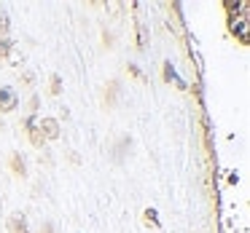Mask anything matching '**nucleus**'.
Returning <instances> with one entry per match:
<instances>
[{"label": "nucleus", "instance_id": "9", "mask_svg": "<svg viewBox=\"0 0 250 233\" xmlns=\"http://www.w3.org/2000/svg\"><path fill=\"white\" fill-rule=\"evenodd\" d=\"M22 83H27V86H33V83H35V72H22Z\"/></svg>", "mask_w": 250, "mask_h": 233}, {"label": "nucleus", "instance_id": "1", "mask_svg": "<svg viewBox=\"0 0 250 233\" xmlns=\"http://www.w3.org/2000/svg\"><path fill=\"white\" fill-rule=\"evenodd\" d=\"M38 134H41V140H43V142L60 140V134H62L60 118H51V115H41V118H38Z\"/></svg>", "mask_w": 250, "mask_h": 233}, {"label": "nucleus", "instance_id": "5", "mask_svg": "<svg viewBox=\"0 0 250 233\" xmlns=\"http://www.w3.org/2000/svg\"><path fill=\"white\" fill-rule=\"evenodd\" d=\"M62 86H65V83H62V75H60V72H54V75H51V81H49V94H51V97H60Z\"/></svg>", "mask_w": 250, "mask_h": 233}, {"label": "nucleus", "instance_id": "7", "mask_svg": "<svg viewBox=\"0 0 250 233\" xmlns=\"http://www.w3.org/2000/svg\"><path fill=\"white\" fill-rule=\"evenodd\" d=\"M0 38H8V14L0 11Z\"/></svg>", "mask_w": 250, "mask_h": 233}, {"label": "nucleus", "instance_id": "4", "mask_svg": "<svg viewBox=\"0 0 250 233\" xmlns=\"http://www.w3.org/2000/svg\"><path fill=\"white\" fill-rule=\"evenodd\" d=\"M8 166H11V172L17 174V177H24V174H27V163H24V158L19 156V153H11V158H8Z\"/></svg>", "mask_w": 250, "mask_h": 233}, {"label": "nucleus", "instance_id": "10", "mask_svg": "<svg viewBox=\"0 0 250 233\" xmlns=\"http://www.w3.org/2000/svg\"><path fill=\"white\" fill-rule=\"evenodd\" d=\"M146 217H148V222H153V225H159V220H156V209H146Z\"/></svg>", "mask_w": 250, "mask_h": 233}, {"label": "nucleus", "instance_id": "2", "mask_svg": "<svg viewBox=\"0 0 250 233\" xmlns=\"http://www.w3.org/2000/svg\"><path fill=\"white\" fill-rule=\"evenodd\" d=\"M19 108V94L14 86H0V113H14Z\"/></svg>", "mask_w": 250, "mask_h": 233}, {"label": "nucleus", "instance_id": "3", "mask_svg": "<svg viewBox=\"0 0 250 233\" xmlns=\"http://www.w3.org/2000/svg\"><path fill=\"white\" fill-rule=\"evenodd\" d=\"M8 231H11V233H30L27 217H24L22 212H14V215L8 217Z\"/></svg>", "mask_w": 250, "mask_h": 233}, {"label": "nucleus", "instance_id": "11", "mask_svg": "<svg viewBox=\"0 0 250 233\" xmlns=\"http://www.w3.org/2000/svg\"><path fill=\"white\" fill-rule=\"evenodd\" d=\"M41 233H54V225H51V222H46V225L41 228Z\"/></svg>", "mask_w": 250, "mask_h": 233}, {"label": "nucleus", "instance_id": "6", "mask_svg": "<svg viewBox=\"0 0 250 233\" xmlns=\"http://www.w3.org/2000/svg\"><path fill=\"white\" fill-rule=\"evenodd\" d=\"M162 78H164V83H172V81H178V72H175V67H172V62H164L162 65Z\"/></svg>", "mask_w": 250, "mask_h": 233}, {"label": "nucleus", "instance_id": "8", "mask_svg": "<svg viewBox=\"0 0 250 233\" xmlns=\"http://www.w3.org/2000/svg\"><path fill=\"white\" fill-rule=\"evenodd\" d=\"M11 51V38H0V59H6Z\"/></svg>", "mask_w": 250, "mask_h": 233}]
</instances>
